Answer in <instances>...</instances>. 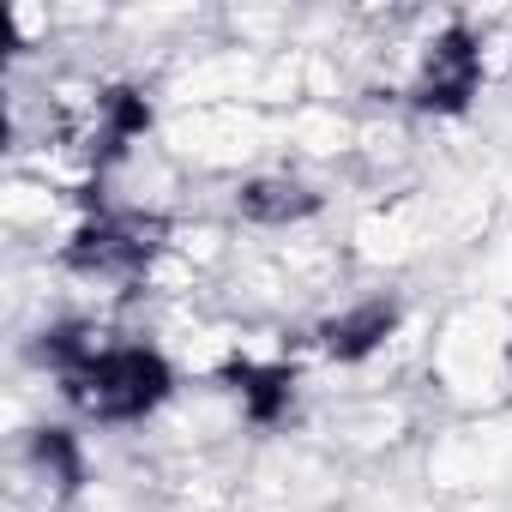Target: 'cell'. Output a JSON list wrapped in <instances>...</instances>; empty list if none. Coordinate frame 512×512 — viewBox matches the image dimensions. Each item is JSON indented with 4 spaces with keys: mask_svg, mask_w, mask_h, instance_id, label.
Segmentation results:
<instances>
[{
    "mask_svg": "<svg viewBox=\"0 0 512 512\" xmlns=\"http://www.w3.org/2000/svg\"><path fill=\"white\" fill-rule=\"evenodd\" d=\"M61 386L85 416L133 422V416H145V410H157L169 398V362L157 350H145V344H103L73 374H61Z\"/></svg>",
    "mask_w": 512,
    "mask_h": 512,
    "instance_id": "obj_1",
    "label": "cell"
},
{
    "mask_svg": "<svg viewBox=\"0 0 512 512\" xmlns=\"http://www.w3.org/2000/svg\"><path fill=\"white\" fill-rule=\"evenodd\" d=\"M157 235H163L157 217H97L73 235L67 260L79 272H97V278H133L139 266H151Z\"/></svg>",
    "mask_w": 512,
    "mask_h": 512,
    "instance_id": "obj_2",
    "label": "cell"
},
{
    "mask_svg": "<svg viewBox=\"0 0 512 512\" xmlns=\"http://www.w3.org/2000/svg\"><path fill=\"white\" fill-rule=\"evenodd\" d=\"M476 79H482V49L470 31H446L428 43L422 55V73H416V103L422 109H440V115H458L470 97H476Z\"/></svg>",
    "mask_w": 512,
    "mask_h": 512,
    "instance_id": "obj_3",
    "label": "cell"
},
{
    "mask_svg": "<svg viewBox=\"0 0 512 512\" xmlns=\"http://www.w3.org/2000/svg\"><path fill=\"white\" fill-rule=\"evenodd\" d=\"M392 326H398V308H392V302H362V308L326 320V326H320V344H326V356H338V362H362V356H374V350L392 338Z\"/></svg>",
    "mask_w": 512,
    "mask_h": 512,
    "instance_id": "obj_4",
    "label": "cell"
},
{
    "mask_svg": "<svg viewBox=\"0 0 512 512\" xmlns=\"http://www.w3.org/2000/svg\"><path fill=\"white\" fill-rule=\"evenodd\" d=\"M145 127H151V103H145L139 91L115 85V91L97 97V115H91V151L115 157V151H127V139H139Z\"/></svg>",
    "mask_w": 512,
    "mask_h": 512,
    "instance_id": "obj_5",
    "label": "cell"
},
{
    "mask_svg": "<svg viewBox=\"0 0 512 512\" xmlns=\"http://www.w3.org/2000/svg\"><path fill=\"white\" fill-rule=\"evenodd\" d=\"M229 380H235L241 410L253 422H278L290 410V398H296V374L290 368H253V362H241V368H229Z\"/></svg>",
    "mask_w": 512,
    "mask_h": 512,
    "instance_id": "obj_6",
    "label": "cell"
},
{
    "mask_svg": "<svg viewBox=\"0 0 512 512\" xmlns=\"http://www.w3.org/2000/svg\"><path fill=\"white\" fill-rule=\"evenodd\" d=\"M235 205H241V217H247V223H296V217H308V211H314V193H308L302 181L272 175V181H247Z\"/></svg>",
    "mask_w": 512,
    "mask_h": 512,
    "instance_id": "obj_7",
    "label": "cell"
},
{
    "mask_svg": "<svg viewBox=\"0 0 512 512\" xmlns=\"http://www.w3.org/2000/svg\"><path fill=\"white\" fill-rule=\"evenodd\" d=\"M31 452H37V464L61 482V488H73L79 482V452H73V434H61V428H43L37 440H31Z\"/></svg>",
    "mask_w": 512,
    "mask_h": 512,
    "instance_id": "obj_8",
    "label": "cell"
}]
</instances>
